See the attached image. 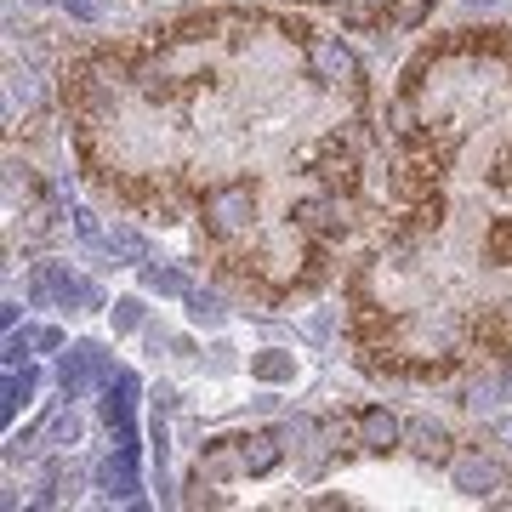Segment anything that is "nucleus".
Returning a JSON list of instances; mask_svg holds the SVG:
<instances>
[{
  "mask_svg": "<svg viewBox=\"0 0 512 512\" xmlns=\"http://www.w3.org/2000/svg\"><path fill=\"white\" fill-rule=\"evenodd\" d=\"M63 302V308H103V291H97L92 279H74L63 262H40L35 279H29V302L46 308V302Z\"/></svg>",
  "mask_w": 512,
  "mask_h": 512,
  "instance_id": "nucleus-1",
  "label": "nucleus"
},
{
  "mask_svg": "<svg viewBox=\"0 0 512 512\" xmlns=\"http://www.w3.org/2000/svg\"><path fill=\"white\" fill-rule=\"evenodd\" d=\"M205 228H211V234H245V228H251V217H256V188L251 183H222V188H211V194H205Z\"/></svg>",
  "mask_w": 512,
  "mask_h": 512,
  "instance_id": "nucleus-2",
  "label": "nucleus"
},
{
  "mask_svg": "<svg viewBox=\"0 0 512 512\" xmlns=\"http://www.w3.org/2000/svg\"><path fill=\"white\" fill-rule=\"evenodd\" d=\"M114 365L109 353L97 348V342H74L69 353H63V365H57V387H63V399H80L92 382H109Z\"/></svg>",
  "mask_w": 512,
  "mask_h": 512,
  "instance_id": "nucleus-3",
  "label": "nucleus"
},
{
  "mask_svg": "<svg viewBox=\"0 0 512 512\" xmlns=\"http://www.w3.org/2000/svg\"><path fill=\"white\" fill-rule=\"evenodd\" d=\"M308 69L319 74L325 86H359V57H353L336 35H313L308 40Z\"/></svg>",
  "mask_w": 512,
  "mask_h": 512,
  "instance_id": "nucleus-4",
  "label": "nucleus"
},
{
  "mask_svg": "<svg viewBox=\"0 0 512 512\" xmlns=\"http://www.w3.org/2000/svg\"><path fill=\"white\" fill-rule=\"evenodd\" d=\"M353 433H359V444H365V450L387 456V450H399V439H404V421L393 416L387 404H365V410H359V421H353Z\"/></svg>",
  "mask_w": 512,
  "mask_h": 512,
  "instance_id": "nucleus-5",
  "label": "nucleus"
},
{
  "mask_svg": "<svg viewBox=\"0 0 512 512\" xmlns=\"http://www.w3.org/2000/svg\"><path fill=\"white\" fill-rule=\"evenodd\" d=\"M450 478H456L461 495H478V501L495 495V490H507V473H501L490 456H456L450 461Z\"/></svg>",
  "mask_w": 512,
  "mask_h": 512,
  "instance_id": "nucleus-6",
  "label": "nucleus"
},
{
  "mask_svg": "<svg viewBox=\"0 0 512 512\" xmlns=\"http://www.w3.org/2000/svg\"><path fill=\"white\" fill-rule=\"evenodd\" d=\"M97 484L109 490V501H131V495H137V444H120V450L97 467Z\"/></svg>",
  "mask_w": 512,
  "mask_h": 512,
  "instance_id": "nucleus-7",
  "label": "nucleus"
},
{
  "mask_svg": "<svg viewBox=\"0 0 512 512\" xmlns=\"http://www.w3.org/2000/svg\"><path fill=\"white\" fill-rule=\"evenodd\" d=\"M291 222L296 228H308V234H342L348 228V211H342V200H296L291 205Z\"/></svg>",
  "mask_w": 512,
  "mask_h": 512,
  "instance_id": "nucleus-8",
  "label": "nucleus"
},
{
  "mask_svg": "<svg viewBox=\"0 0 512 512\" xmlns=\"http://www.w3.org/2000/svg\"><path fill=\"white\" fill-rule=\"evenodd\" d=\"M131 404H137V376H131V370H114L109 382H103V421H109V427H126Z\"/></svg>",
  "mask_w": 512,
  "mask_h": 512,
  "instance_id": "nucleus-9",
  "label": "nucleus"
},
{
  "mask_svg": "<svg viewBox=\"0 0 512 512\" xmlns=\"http://www.w3.org/2000/svg\"><path fill=\"white\" fill-rule=\"evenodd\" d=\"M239 456H245V473L262 478V473H274V467H279L285 439H279V433H251V439H239Z\"/></svg>",
  "mask_w": 512,
  "mask_h": 512,
  "instance_id": "nucleus-10",
  "label": "nucleus"
},
{
  "mask_svg": "<svg viewBox=\"0 0 512 512\" xmlns=\"http://www.w3.org/2000/svg\"><path fill=\"white\" fill-rule=\"evenodd\" d=\"M404 439H410V450L421 461H450V433L439 421H404Z\"/></svg>",
  "mask_w": 512,
  "mask_h": 512,
  "instance_id": "nucleus-11",
  "label": "nucleus"
},
{
  "mask_svg": "<svg viewBox=\"0 0 512 512\" xmlns=\"http://www.w3.org/2000/svg\"><path fill=\"white\" fill-rule=\"evenodd\" d=\"M200 473L211 478V484H222V478H239L245 473V456H239V439H217L211 450L200 456Z\"/></svg>",
  "mask_w": 512,
  "mask_h": 512,
  "instance_id": "nucleus-12",
  "label": "nucleus"
},
{
  "mask_svg": "<svg viewBox=\"0 0 512 512\" xmlns=\"http://www.w3.org/2000/svg\"><path fill=\"white\" fill-rule=\"evenodd\" d=\"M35 387H40V370L35 365H6V399H0V416H18V404L35 399Z\"/></svg>",
  "mask_w": 512,
  "mask_h": 512,
  "instance_id": "nucleus-13",
  "label": "nucleus"
},
{
  "mask_svg": "<svg viewBox=\"0 0 512 512\" xmlns=\"http://www.w3.org/2000/svg\"><path fill=\"white\" fill-rule=\"evenodd\" d=\"M183 302H188V319H194V325H205V330H217L222 319H228V308H222L217 291H188Z\"/></svg>",
  "mask_w": 512,
  "mask_h": 512,
  "instance_id": "nucleus-14",
  "label": "nucleus"
},
{
  "mask_svg": "<svg viewBox=\"0 0 512 512\" xmlns=\"http://www.w3.org/2000/svg\"><path fill=\"white\" fill-rule=\"evenodd\" d=\"M251 376H256V382H291L296 359H291V353H279V348H268V353H256V359H251Z\"/></svg>",
  "mask_w": 512,
  "mask_h": 512,
  "instance_id": "nucleus-15",
  "label": "nucleus"
},
{
  "mask_svg": "<svg viewBox=\"0 0 512 512\" xmlns=\"http://www.w3.org/2000/svg\"><path fill=\"white\" fill-rule=\"evenodd\" d=\"M143 285H148V291H160V296H188V291H194L183 268H160V262L143 268Z\"/></svg>",
  "mask_w": 512,
  "mask_h": 512,
  "instance_id": "nucleus-16",
  "label": "nucleus"
},
{
  "mask_svg": "<svg viewBox=\"0 0 512 512\" xmlns=\"http://www.w3.org/2000/svg\"><path fill=\"white\" fill-rule=\"evenodd\" d=\"M103 245H109V256H120V262H143L148 245L137 228H114V234H103Z\"/></svg>",
  "mask_w": 512,
  "mask_h": 512,
  "instance_id": "nucleus-17",
  "label": "nucleus"
},
{
  "mask_svg": "<svg viewBox=\"0 0 512 512\" xmlns=\"http://www.w3.org/2000/svg\"><path fill=\"white\" fill-rule=\"evenodd\" d=\"M165 69H171V74H194V69H200V46H194V40L171 46V52H165Z\"/></svg>",
  "mask_w": 512,
  "mask_h": 512,
  "instance_id": "nucleus-18",
  "label": "nucleus"
},
{
  "mask_svg": "<svg viewBox=\"0 0 512 512\" xmlns=\"http://www.w3.org/2000/svg\"><path fill=\"white\" fill-rule=\"evenodd\" d=\"M109 313H114V330H120V336L143 325V302H137V296H120V302H114Z\"/></svg>",
  "mask_w": 512,
  "mask_h": 512,
  "instance_id": "nucleus-19",
  "label": "nucleus"
},
{
  "mask_svg": "<svg viewBox=\"0 0 512 512\" xmlns=\"http://www.w3.org/2000/svg\"><path fill=\"white\" fill-rule=\"evenodd\" d=\"M23 336H29V348H35V353H57V348H63V336H57L52 325H29Z\"/></svg>",
  "mask_w": 512,
  "mask_h": 512,
  "instance_id": "nucleus-20",
  "label": "nucleus"
},
{
  "mask_svg": "<svg viewBox=\"0 0 512 512\" xmlns=\"http://www.w3.org/2000/svg\"><path fill=\"white\" fill-rule=\"evenodd\" d=\"M57 6H63L69 18H80V23H97V18H103V6H97V0H57Z\"/></svg>",
  "mask_w": 512,
  "mask_h": 512,
  "instance_id": "nucleus-21",
  "label": "nucleus"
},
{
  "mask_svg": "<svg viewBox=\"0 0 512 512\" xmlns=\"http://www.w3.org/2000/svg\"><path fill=\"white\" fill-rule=\"evenodd\" d=\"M80 439V421L74 416H52V444H74Z\"/></svg>",
  "mask_w": 512,
  "mask_h": 512,
  "instance_id": "nucleus-22",
  "label": "nucleus"
},
{
  "mask_svg": "<svg viewBox=\"0 0 512 512\" xmlns=\"http://www.w3.org/2000/svg\"><path fill=\"white\" fill-rule=\"evenodd\" d=\"M74 228H80V239H103V228H97L92 211H74Z\"/></svg>",
  "mask_w": 512,
  "mask_h": 512,
  "instance_id": "nucleus-23",
  "label": "nucleus"
},
{
  "mask_svg": "<svg viewBox=\"0 0 512 512\" xmlns=\"http://www.w3.org/2000/svg\"><path fill=\"white\" fill-rule=\"evenodd\" d=\"M308 336H313V342H325V336H330V313H313V325H308Z\"/></svg>",
  "mask_w": 512,
  "mask_h": 512,
  "instance_id": "nucleus-24",
  "label": "nucleus"
},
{
  "mask_svg": "<svg viewBox=\"0 0 512 512\" xmlns=\"http://www.w3.org/2000/svg\"><path fill=\"white\" fill-rule=\"evenodd\" d=\"M148 399H154V410H160V416H165V410H171V399H177V393H171V387H154Z\"/></svg>",
  "mask_w": 512,
  "mask_h": 512,
  "instance_id": "nucleus-25",
  "label": "nucleus"
},
{
  "mask_svg": "<svg viewBox=\"0 0 512 512\" xmlns=\"http://www.w3.org/2000/svg\"><path fill=\"white\" fill-rule=\"evenodd\" d=\"M495 439H501V444L512 450V416H501V421H495Z\"/></svg>",
  "mask_w": 512,
  "mask_h": 512,
  "instance_id": "nucleus-26",
  "label": "nucleus"
},
{
  "mask_svg": "<svg viewBox=\"0 0 512 512\" xmlns=\"http://www.w3.org/2000/svg\"><path fill=\"white\" fill-rule=\"evenodd\" d=\"M495 183H512V148L501 154V171H495Z\"/></svg>",
  "mask_w": 512,
  "mask_h": 512,
  "instance_id": "nucleus-27",
  "label": "nucleus"
}]
</instances>
